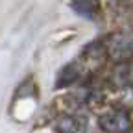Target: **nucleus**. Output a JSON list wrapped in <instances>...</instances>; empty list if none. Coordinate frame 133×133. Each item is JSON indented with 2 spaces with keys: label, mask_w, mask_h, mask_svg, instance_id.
Wrapping results in <instances>:
<instances>
[{
  "label": "nucleus",
  "mask_w": 133,
  "mask_h": 133,
  "mask_svg": "<svg viewBox=\"0 0 133 133\" xmlns=\"http://www.w3.org/2000/svg\"><path fill=\"white\" fill-rule=\"evenodd\" d=\"M100 126L107 133H126L129 131V116L124 111H111L100 116Z\"/></svg>",
  "instance_id": "1"
},
{
  "label": "nucleus",
  "mask_w": 133,
  "mask_h": 133,
  "mask_svg": "<svg viewBox=\"0 0 133 133\" xmlns=\"http://www.w3.org/2000/svg\"><path fill=\"white\" fill-rule=\"evenodd\" d=\"M56 128L59 133H83L87 128V120L74 116V115H65L57 120Z\"/></svg>",
  "instance_id": "2"
},
{
  "label": "nucleus",
  "mask_w": 133,
  "mask_h": 133,
  "mask_svg": "<svg viewBox=\"0 0 133 133\" xmlns=\"http://www.w3.org/2000/svg\"><path fill=\"white\" fill-rule=\"evenodd\" d=\"M70 6L78 15L87 19H92L98 13V0H70Z\"/></svg>",
  "instance_id": "3"
}]
</instances>
